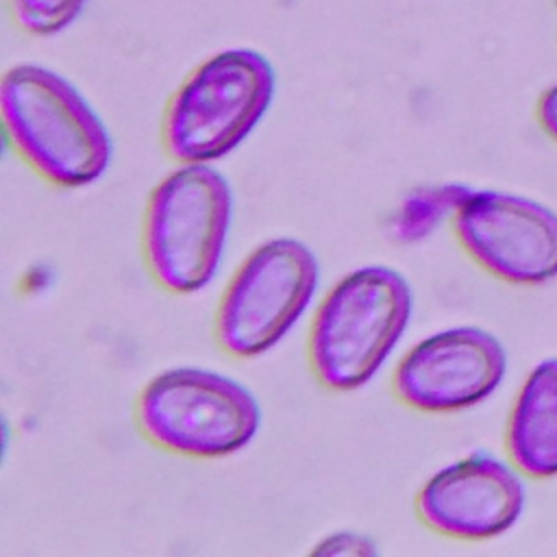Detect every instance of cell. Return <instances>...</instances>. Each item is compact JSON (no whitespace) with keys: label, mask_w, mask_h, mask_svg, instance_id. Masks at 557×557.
Wrapping results in <instances>:
<instances>
[{"label":"cell","mask_w":557,"mask_h":557,"mask_svg":"<svg viewBox=\"0 0 557 557\" xmlns=\"http://www.w3.org/2000/svg\"><path fill=\"white\" fill-rule=\"evenodd\" d=\"M0 109L13 148L46 181L83 187L109 168L111 139L102 120L54 70L35 63L7 70Z\"/></svg>","instance_id":"obj_1"},{"label":"cell","mask_w":557,"mask_h":557,"mask_svg":"<svg viewBox=\"0 0 557 557\" xmlns=\"http://www.w3.org/2000/svg\"><path fill=\"white\" fill-rule=\"evenodd\" d=\"M411 318L405 276L366 265L339 278L320 302L309 333V363L324 387L366 385L387 361Z\"/></svg>","instance_id":"obj_2"},{"label":"cell","mask_w":557,"mask_h":557,"mask_svg":"<svg viewBox=\"0 0 557 557\" xmlns=\"http://www.w3.org/2000/svg\"><path fill=\"white\" fill-rule=\"evenodd\" d=\"M233 218L226 178L207 163H183L152 189L141 228L152 278L172 294H194L215 274Z\"/></svg>","instance_id":"obj_3"},{"label":"cell","mask_w":557,"mask_h":557,"mask_svg":"<svg viewBox=\"0 0 557 557\" xmlns=\"http://www.w3.org/2000/svg\"><path fill=\"white\" fill-rule=\"evenodd\" d=\"M274 70L257 50L231 48L205 59L174 91L163 146L181 163H209L239 146L268 111Z\"/></svg>","instance_id":"obj_4"},{"label":"cell","mask_w":557,"mask_h":557,"mask_svg":"<svg viewBox=\"0 0 557 557\" xmlns=\"http://www.w3.org/2000/svg\"><path fill=\"white\" fill-rule=\"evenodd\" d=\"M135 416L152 444L202 459L237 453L261 422L259 405L244 385L202 368L152 376L137 396Z\"/></svg>","instance_id":"obj_5"},{"label":"cell","mask_w":557,"mask_h":557,"mask_svg":"<svg viewBox=\"0 0 557 557\" xmlns=\"http://www.w3.org/2000/svg\"><path fill=\"white\" fill-rule=\"evenodd\" d=\"M318 259L292 237L257 246L231 276L215 311V339L233 357L270 350L302 315L318 287Z\"/></svg>","instance_id":"obj_6"},{"label":"cell","mask_w":557,"mask_h":557,"mask_svg":"<svg viewBox=\"0 0 557 557\" xmlns=\"http://www.w3.org/2000/svg\"><path fill=\"white\" fill-rule=\"evenodd\" d=\"M455 233L468 255L513 283L557 274V215L520 196L472 191L455 213Z\"/></svg>","instance_id":"obj_7"},{"label":"cell","mask_w":557,"mask_h":557,"mask_svg":"<svg viewBox=\"0 0 557 557\" xmlns=\"http://www.w3.org/2000/svg\"><path fill=\"white\" fill-rule=\"evenodd\" d=\"M505 366V350L494 335L455 326L418 342L396 366L392 387L407 407L446 413L490 396Z\"/></svg>","instance_id":"obj_8"},{"label":"cell","mask_w":557,"mask_h":557,"mask_svg":"<svg viewBox=\"0 0 557 557\" xmlns=\"http://www.w3.org/2000/svg\"><path fill=\"white\" fill-rule=\"evenodd\" d=\"M522 505L524 492L518 476L483 453L435 472L416 498L422 522L457 540H487L507 531Z\"/></svg>","instance_id":"obj_9"},{"label":"cell","mask_w":557,"mask_h":557,"mask_svg":"<svg viewBox=\"0 0 557 557\" xmlns=\"http://www.w3.org/2000/svg\"><path fill=\"white\" fill-rule=\"evenodd\" d=\"M507 446L524 472L557 474V359L540 363L522 385L511 411Z\"/></svg>","instance_id":"obj_10"},{"label":"cell","mask_w":557,"mask_h":557,"mask_svg":"<svg viewBox=\"0 0 557 557\" xmlns=\"http://www.w3.org/2000/svg\"><path fill=\"white\" fill-rule=\"evenodd\" d=\"M472 191L461 185H431L407 194L394 211L389 231L396 242L413 244L431 235L448 213H457Z\"/></svg>","instance_id":"obj_11"},{"label":"cell","mask_w":557,"mask_h":557,"mask_svg":"<svg viewBox=\"0 0 557 557\" xmlns=\"http://www.w3.org/2000/svg\"><path fill=\"white\" fill-rule=\"evenodd\" d=\"M87 0H9L15 24L28 35L48 37L67 28Z\"/></svg>","instance_id":"obj_12"},{"label":"cell","mask_w":557,"mask_h":557,"mask_svg":"<svg viewBox=\"0 0 557 557\" xmlns=\"http://www.w3.org/2000/svg\"><path fill=\"white\" fill-rule=\"evenodd\" d=\"M315 553H333V555H366V553H374V546L370 544L368 537L355 535V533H337L331 535L326 540H322L315 548Z\"/></svg>","instance_id":"obj_13"},{"label":"cell","mask_w":557,"mask_h":557,"mask_svg":"<svg viewBox=\"0 0 557 557\" xmlns=\"http://www.w3.org/2000/svg\"><path fill=\"white\" fill-rule=\"evenodd\" d=\"M540 120L544 128L557 137V85L544 94L540 102Z\"/></svg>","instance_id":"obj_14"}]
</instances>
